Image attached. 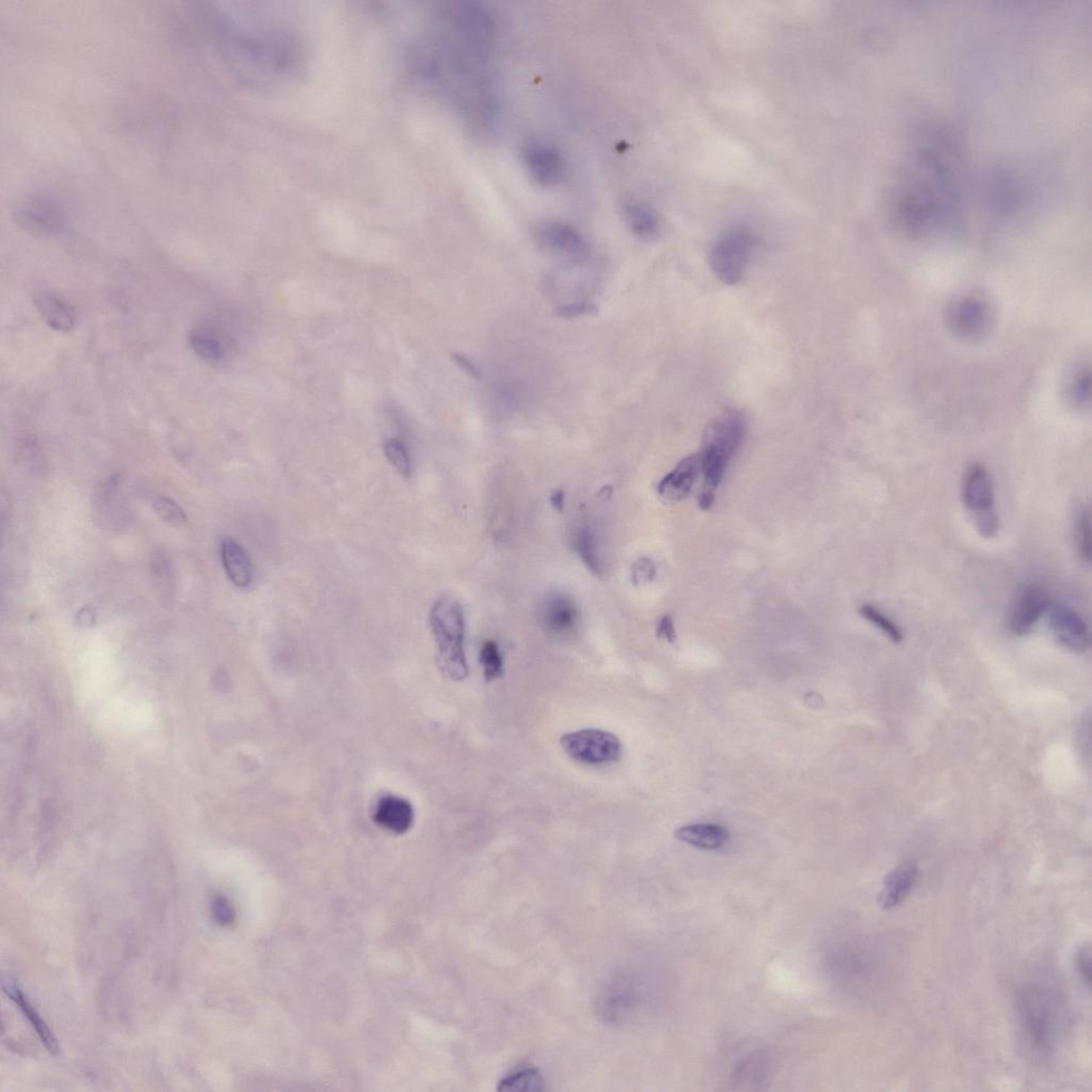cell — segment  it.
Listing matches in <instances>:
<instances>
[{
  "label": "cell",
  "mask_w": 1092,
  "mask_h": 1092,
  "mask_svg": "<svg viewBox=\"0 0 1092 1092\" xmlns=\"http://www.w3.org/2000/svg\"><path fill=\"white\" fill-rule=\"evenodd\" d=\"M1066 995L1049 974L1026 982L1016 1001V1014L1024 1049L1033 1059H1043L1056 1051L1068 1021Z\"/></svg>",
  "instance_id": "obj_3"
},
{
  "label": "cell",
  "mask_w": 1092,
  "mask_h": 1092,
  "mask_svg": "<svg viewBox=\"0 0 1092 1092\" xmlns=\"http://www.w3.org/2000/svg\"><path fill=\"white\" fill-rule=\"evenodd\" d=\"M33 304L50 328L59 332H70L75 326V312L72 305L57 294L40 291L33 294Z\"/></svg>",
  "instance_id": "obj_19"
},
{
  "label": "cell",
  "mask_w": 1092,
  "mask_h": 1092,
  "mask_svg": "<svg viewBox=\"0 0 1092 1092\" xmlns=\"http://www.w3.org/2000/svg\"><path fill=\"white\" fill-rule=\"evenodd\" d=\"M453 360L463 371L469 373L472 378H479V372L468 358L463 357L462 354L454 353Z\"/></svg>",
  "instance_id": "obj_39"
},
{
  "label": "cell",
  "mask_w": 1092,
  "mask_h": 1092,
  "mask_svg": "<svg viewBox=\"0 0 1092 1092\" xmlns=\"http://www.w3.org/2000/svg\"><path fill=\"white\" fill-rule=\"evenodd\" d=\"M919 870L916 864L903 863L885 877L882 889L877 898L879 906L883 910H892L898 907L913 889L918 880Z\"/></svg>",
  "instance_id": "obj_18"
},
{
  "label": "cell",
  "mask_w": 1092,
  "mask_h": 1092,
  "mask_svg": "<svg viewBox=\"0 0 1092 1092\" xmlns=\"http://www.w3.org/2000/svg\"><path fill=\"white\" fill-rule=\"evenodd\" d=\"M535 236L539 244L555 254L584 260L590 256V246L580 230L570 223L546 220L537 224Z\"/></svg>",
  "instance_id": "obj_12"
},
{
  "label": "cell",
  "mask_w": 1092,
  "mask_h": 1092,
  "mask_svg": "<svg viewBox=\"0 0 1092 1092\" xmlns=\"http://www.w3.org/2000/svg\"><path fill=\"white\" fill-rule=\"evenodd\" d=\"M152 567L157 582L163 584V588L169 585L171 582V568L164 554L155 556Z\"/></svg>",
  "instance_id": "obj_36"
},
{
  "label": "cell",
  "mask_w": 1092,
  "mask_h": 1092,
  "mask_svg": "<svg viewBox=\"0 0 1092 1092\" xmlns=\"http://www.w3.org/2000/svg\"><path fill=\"white\" fill-rule=\"evenodd\" d=\"M212 912L213 919L220 924V925H229L234 918V911H233L231 904L226 899L216 898L212 904Z\"/></svg>",
  "instance_id": "obj_34"
},
{
  "label": "cell",
  "mask_w": 1092,
  "mask_h": 1092,
  "mask_svg": "<svg viewBox=\"0 0 1092 1092\" xmlns=\"http://www.w3.org/2000/svg\"><path fill=\"white\" fill-rule=\"evenodd\" d=\"M1050 609L1047 590L1039 584L1025 585L1013 601L1008 627L1016 636H1025L1038 624Z\"/></svg>",
  "instance_id": "obj_11"
},
{
  "label": "cell",
  "mask_w": 1092,
  "mask_h": 1092,
  "mask_svg": "<svg viewBox=\"0 0 1092 1092\" xmlns=\"http://www.w3.org/2000/svg\"><path fill=\"white\" fill-rule=\"evenodd\" d=\"M700 472H702V466H700L699 455L686 457L674 471L661 479L657 488L659 497L670 502L685 500L692 492Z\"/></svg>",
  "instance_id": "obj_17"
},
{
  "label": "cell",
  "mask_w": 1092,
  "mask_h": 1092,
  "mask_svg": "<svg viewBox=\"0 0 1092 1092\" xmlns=\"http://www.w3.org/2000/svg\"><path fill=\"white\" fill-rule=\"evenodd\" d=\"M755 247V236L749 228L736 226L718 237L709 254L714 275L726 285H736L748 268Z\"/></svg>",
  "instance_id": "obj_7"
},
{
  "label": "cell",
  "mask_w": 1092,
  "mask_h": 1092,
  "mask_svg": "<svg viewBox=\"0 0 1092 1092\" xmlns=\"http://www.w3.org/2000/svg\"><path fill=\"white\" fill-rule=\"evenodd\" d=\"M523 158L531 179L540 186L550 187L563 180L565 158L555 145L545 142L529 143L523 151Z\"/></svg>",
  "instance_id": "obj_13"
},
{
  "label": "cell",
  "mask_w": 1092,
  "mask_h": 1092,
  "mask_svg": "<svg viewBox=\"0 0 1092 1092\" xmlns=\"http://www.w3.org/2000/svg\"><path fill=\"white\" fill-rule=\"evenodd\" d=\"M565 501L566 496L565 492L562 490H556L552 494V497H550V502H552L553 507L559 512H563L565 510Z\"/></svg>",
  "instance_id": "obj_41"
},
{
  "label": "cell",
  "mask_w": 1092,
  "mask_h": 1092,
  "mask_svg": "<svg viewBox=\"0 0 1092 1092\" xmlns=\"http://www.w3.org/2000/svg\"><path fill=\"white\" fill-rule=\"evenodd\" d=\"M153 508L164 522L172 526H182L187 518L184 509L175 501L169 498L157 497L153 499Z\"/></svg>",
  "instance_id": "obj_32"
},
{
  "label": "cell",
  "mask_w": 1092,
  "mask_h": 1092,
  "mask_svg": "<svg viewBox=\"0 0 1092 1092\" xmlns=\"http://www.w3.org/2000/svg\"><path fill=\"white\" fill-rule=\"evenodd\" d=\"M860 613L866 621L871 622L874 627L880 630L881 633L894 643H901L903 640V634L899 625L880 610L875 608L874 605H862Z\"/></svg>",
  "instance_id": "obj_27"
},
{
  "label": "cell",
  "mask_w": 1092,
  "mask_h": 1092,
  "mask_svg": "<svg viewBox=\"0 0 1092 1092\" xmlns=\"http://www.w3.org/2000/svg\"><path fill=\"white\" fill-rule=\"evenodd\" d=\"M78 621L81 627H89L96 621V612L92 608H83L78 614Z\"/></svg>",
  "instance_id": "obj_40"
},
{
  "label": "cell",
  "mask_w": 1092,
  "mask_h": 1092,
  "mask_svg": "<svg viewBox=\"0 0 1092 1092\" xmlns=\"http://www.w3.org/2000/svg\"><path fill=\"white\" fill-rule=\"evenodd\" d=\"M572 547L591 573L601 576L605 572L600 539L588 524L578 525L572 533Z\"/></svg>",
  "instance_id": "obj_23"
},
{
  "label": "cell",
  "mask_w": 1092,
  "mask_h": 1092,
  "mask_svg": "<svg viewBox=\"0 0 1092 1092\" xmlns=\"http://www.w3.org/2000/svg\"><path fill=\"white\" fill-rule=\"evenodd\" d=\"M594 312H596V307L591 303L573 302L560 307L558 314L564 317V319L571 320L576 319V317L590 315Z\"/></svg>",
  "instance_id": "obj_35"
},
{
  "label": "cell",
  "mask_w": 1092,
  "mask_h": 1092,
  "mask_svg": "<svg viewBox=\"0 0 1092 1092\" xmlns=\"http://www.w3.org/2000/svg\"><path fill=\"white\" fill-rule=\"evenodd\" d=\"M480 664L487 682L502 677L503 661L497 642L489 640L483 643L480 650Z\"/></svg>",
  "instance_id": "obj_30"
},
{
  "label": "cell",
  "mask_w": 1092,
  "mask_h": 1092,
  "mask_svg": "<svg viewBox=\"0 0 1092 1092\" xmlns=\"http://www.w3.org/2000/svg\"><path fill=\"white\" fill-rule=\"evenodd\" d=\"M994 310L991 301L981 295L969 294L949 302L946 323L951 334L966 342L986 338L994 323Z\"/></svg>",
  "instance_id": "obj_9"
},
{
  "label": "cell",
  "mask_w": 1092,
  "mask_h": 1092,
  "mask_svg": "<svg viewBox=\"0 0 1092 1092\" xmlns=\"http://www.w3.org/2000/svg\"><path fill=\"white\" fill-rule=\"evenodd\" d=\"M414 809L411 802L395 795L381 797L373 811V821L394 835H404L414 824Z\"/></svg>",
  "instance_id": "obj_16"
},
{
  "label": "cell",
  "mask_w": 1092,
  "mask_h": 1092,
  "mask_svg": "<svg viewBox=\"0 0 1092 1092\" xmlns=\"http://www.w3.org/2000/svg\"><path fill=\"white\" fill-rule=\"evenodd\" d=\"M545 1080L537 1069H523L512 1073L500 1081L499 1091H543Z\"/></svg>",
  "instance_id": "obj_26"
},
{
  "label": "cell",
  "mask_w": 1092,
  "mask_h": 1092,
  "mask_svg": "<svg viewBox=\"0 0 1092 1092\" xmlns=\"http://www.w3.org/2000/svg\"><path fill=\"white\" fill-rule=\"evenodd\" d=\"M432 630L437 646V666L442 674L454 680L469 677L466 660L465 617L461 604L452 596L438 599L431 612Z\"/></svg>",
  "instance_id": "obj_5"
},
{
  "label": "cell",
  "mask_w": 1092,
  "mask_h": 1092,
  "mask_svg": "<svg viewBox=\"0 0 1092 1092\" xmlns=\"http://www.w3.org/2000/svg\"><path fill=\"white\" fill-rule=\"evenodd\" d=\"M385 454L399 475L409 479L412 475V462L405 443L398 438H390L385 444Z\"/></svg>",
  "instance_id": "obj_29"
},
{
  "label": "cell",
  "mask_w": 1092,
  "mask_h": 1092,
  "mask_svg": "<svg viewBox=\"0 0 1092 1092\" xmlns=\"http://www.w3.org/2000/svg\"><path fill=\"white\" fill-rule=\"evenodd\" d=\"M17 227L33 236L54 237L67 227L68 216L58 198L33 193L20 200L13 211Z\"/></svg>",
  "instance_id": "obj_8"
},
{
  "label": "cell",
  "mask_w": 1092,
  "mask_h": 1092,
  "mask_svg": "<svg viewBox=\"0 0 1092 1092\" xmlns=\"http://www.w3.org/2000/svg\"><path fill=\"white\" fill-rule=\"evenodd\" d=\"M221 558L230 581L238 588L252 582V566L246 550L235 540L227 538L221 545Z\"/></svg>",
  "instance_id": "obj_24"
},
{
  "label": "cell",
  "mask_w": 1092,
  "mask_h": 1092,
  "mask_svg": "<svg viewBox=\"0 0 1092 1092\" xmlns=\"http://www.w3.org/2000/svg\"><path fill=\"white\" fill-rule=\"evenodd\" d=\"M204 13L214 48L236 77L250 80L265 78V71L291 70V35L267 31L258 11L247 4L212 3Z\"/></svg>",
  "instance_id": "obj_2"
},
{
  "label": "cell",
  "mask_w": 1092,
  "mask_h": 1092,
  "mask_svg": "<svg viewBox=\"0 0 1092 1092\" xmlns=\"http://www.w3.org/2000/svg\"><path fill=\"white\" fill-rule=\"evenodd\" d=\"M964 156L950 130H924L904 162L892 194L898 226L914 237L954 226L965 195Z\"/></svg>",
  "instance_id": "obj_1"
},
{
  "label": "cell",
  "mask_w": 1092,
  "mask_h": 1092,
  "mask_svg": "<svg viewBox=\"0 0 1092 1092\" xmlns=\"http://www.w3.org/2000/svg\"><path fill=\"white\" fill-rule=\"evenodd\" d=\"M560 745L568 757L587 765L615 763L622 755V745L618 737L599 729L567 733L560 739Z\"/></svg>",
  "instance_id": "obj_10"
},
{
  "label": "cell",
  "mask_w": 1092,
  "mask_h": 1092,
  "mask_svg": "<svg viewBox=\"0 0 1092 1092\" xmlns=\"http://www.w3.org/2000/svg\"><path fill=\"white\" fill-rule=\"evenodd\" d=\"M1075 536L1079 556L1082 563L1089 565L1091 562V524L1090 513L1086 509H1081L1076 519Z\"/></svg>",
  "instance_id": "obj_31"
},
{
  "label": "cell",
  "mask_w": 1092,
  "mask_h": 1092,
  "mask_svg": "<svg viewBox=\"0 0 1092 1092\" xmlns=\"http://www.w3.org/2000/svg\"><path fill=\"white\" fill-rule=\"evenodd\" d=\"M189 342L191 349L203 361L218 363L227 356L229 339L227 335L212 324L195 326Z\"/></svg>",
  "instance_id": "obj_20"
},
{
  "label": "cell",
  "mask_w": 1092,
  "mask_h": 1092,
  "mask_svg": "<svg viewBox=\"0 0 1092 1092\" xmlns=\"http://www.w3.org/2000/svg\"><path fill=\"white\" fill-rule=\"evenodd\" d=\"M961 500L983 537L992 539L1000 528L992 476L983 463L969 466L961 482Z\"/></svg>",
  "instance_id": "obj_6"
},
{
  "label": "cell",
  "mask_w": 1092,
  "mask_h": 1092,
  "mask_svg": "<svg viewBox=\"0 0 1092 1092\" xmlns=\"http://www.w3.org/2000/svg\"><path fill=\"white\" fill-rule=\"evenodd\" d=\"M622 212L624 220L635 235L645 240L657 237L660 221L657 212L649 204L635 199L625 200Z\"/></svg>",
  "instance_id": "obj_22"
},
{
  "label": "cell",
  "mask_w": 1092,
  "mask_h": 1092,
  "mask_svg": "<svg viewBox=\"0 0 1092 1092\" xmlns=\"http://www.w3.org/2000/svg\"><path fill=\"white\" fill-rule=\"evenodd\" d=\"M746 418L740 411L729 409L718 415L706 427L699 459L703 474L702 490L699 494V506L712 508L715 496L731 463L744 441Z\"/></svg>",
  "instance_id": "obj_4"
},
{
  "label": "cell",
  "mask_w": 1092,
  "mask_h": 1092,
  "mask_svg": "<svg viewBox=\"0 0 1092 1092\" xmlns=\"http://www.w3.org/2000/svg\"><path fill=\"white\" fill-rule=\"evenodd\" d=\"M657 575V566L652 559L641 557L632 566V582L641 586L651 583Z\"/></svg>",
  "instance_id": "obj_33"
},
{
  "label": "cell",
  "mask_w": 1092,
  "mask_h": 1092,
  "mask_svg": "<svg viewBox=\"0 0 1092 1092\" xmlns=\"http://www.w3.org/2000/svg\"><path fill=\"white\" fill-rule=\"evenodd\" d=\"M1090 949L1082 948L1077 957L1078 973L1088 988L1091 984V958Z\"/></svg>",
  "instance_id": "obj_37"
},
{
  "label": "cell",
  "mask_w": 1092,
  "mask_h": 1092,
  "mask_svg": "<svg viewBox=\"0 0 1092 1092\" xmlns=\"http://www.w3.org/2000/svg\"><path fill=\"white\" fill-rule=\"evenodd\" d=\"M1070 403L1077 408H1084L1090 401V372L1086 368H1078L1067 386Z\"/></svg>",
  "instance_id": "obj_28"
},
{
  "label": "cell",
  "mask_w": 1092,
  "mask_h": 1092,
  "mask_svg": "<svg viewBox=\"0 0 1092 1092\" xmlns=\"http://www.w3.org/2000/svg\"><path fill=\"white\" fill-rule=\"evenodd\" d=\"M540 620L546 631L556 635L574 632L581 620L577 604L562 592L548 594L540 606Z\"/></svg>",
  "instance_id": "obj_15"
},
{
  "label": "cell",
  "mask_w": 1092,
  "mask_h": 1092,
  "mask_svg": "<svg viewBox=\"0 0 1092 1092\" xmlns=\"http://www.w3.org/2000/svg\"><path fill=\"white\" fill-rule=\"evenodd\" d=\"M677 838L686 844L705 851H716L729 841L730 835L722 826L713 824L688 825L678 829Z\"/></svg>",
  "instance_id": "obj_25"
},
{
  "label": "cell",
  "mask_w": 1092,
  "mask_h": 1092,
  "mask_svg": "<svg viewBox=\"0 0 1092 1092\" xmlns=\"http://www.w3.org/2000/svg\"><path fill=\"white\" fill-rule=\"evenodd\" d=\"M3 989L4 992L11 997V1000L20 1008L25 1018L30 1021L37 1037H39L44 1044V1047L48 1049L53 1056H57L59 1052L57 1039H56L48 1024L42 1019L40 1014L37 1013L32 1002L28 1000V997L22 992L21 989L11 981H4Z\"/></svg>",
  "instance_id": "obj_21"
},
{
  "label": "cell",
  "mask_w": 1092,
  "mask_h": 1092,
  "mask_svg": "<svg viewBox=\"0 0 1092 1092\" xmlns=\"http://www.w3.org/2000/svg\"><path fill=\"white\" fill-rule=\"evenodd\" d=\"M657 631L659 638L665 639L670 643L677 641L675 623L671 615L666 614L659 620Z\"/></svg>",
  "instance_id": "obj_38"
},
{
  "label": "cell",
  "mask_w": 1092,
  "mask_h": 1092,
  "mask_svg": "<svg viewBox=\"0 0 1092 1092\" xmlns=\"http://www.w3.org/2000/svg\"><path fill=\"white\" fill-rule=\"evenodd\" d=\"M1050 628L1061 646L1078 653L1090 647V632L1084 618L1071 606L1062 603L1050 608Z\"/></svg>",
  "instance_id": "obj_14"
}]
</instances>
